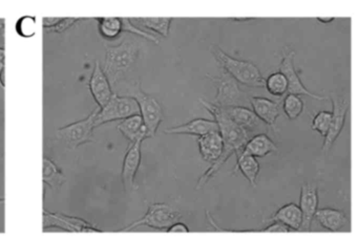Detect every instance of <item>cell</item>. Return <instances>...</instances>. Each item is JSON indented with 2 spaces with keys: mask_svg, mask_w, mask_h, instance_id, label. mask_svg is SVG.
Masks as SVG:
<instances>
[{
  "mask_svg": "<svg viewBox=\"0 0 358 240\" xmlns=\"http://www.w3.org/2000/svg\"><path fill=\"white\" fill-rule=\"evenodd\" d=\"M200 103L213 114L215 122L219 125V131L221 133L222 139H223L224 146L221 156L215 163H213L210 168L207 169L206 172L199 179L198 183H196V190L202 189L219 172L220 169L224 166V164L227 162L228 158L232 154H238L242 152L245 144L249 140V133L238 126L236 123L232 122L224 114L221 107L210 103V102L204 101L203 99H200Z\"/></svg>",
  "mask_w": 358,
  "mask_h": 240,
  "instance_id": "obj_1",
  "label": "cell"
},
{
  "mask_svg": "<svg viewBox=\"0 0 358 240\" xmlns=\"http://www.w3.org/2000/svg\"><path fill=\"white\" fill-rule=\"evenodd\" d=\"M140 57V43L135 39L127 38L119 45L106 47L103 70L112 89L127 82L129 75L135 70Z\"/></svg>",
  "mask_w": 358,
  "mask_h": 240,
  "instance_id": "obj_2",
  "label": "cell"
},
{
  "mask_svg": "<svg viewBox=\"0 0 358 240\" xmlns=\"http://www.w3.org/2000/svg\"><path fill=\"white\" fill-rule=\"evenodd\" d=\"M211 55L217 60V64L232 77L238 84L245 87L263 89L265 87V79L259 68L253 62L244 61L230 57L222 51L217 45H211Z\"/></svg>",
  "mask_w": 358,
  "mask_h": 240,
  "instance_id": "obj_3",
  "label": "cell"
},
{
  "mask_svg": "<svg viewBox=\"0 0 358 240\" xmlns=\"http://www.w3.org/2000/svg\"><path fill=\"white\" fill-rule=\"evenodd\" d=\"M122 83L125 87L124 91L119 93V96H127L137 101L140 116L143 119L144 125L148 129V137H154L158 131L159 126L164 120L162 105L155 96L148 95L141 89V82L139 80L133 83Z\"/></svg>",
  "mask_w": 358,
  "mask_h": 240,
  "instance_id": "obj_4",
  "label": "cell"
},
{
  "mask_svg": "<svg viewBox=\"0 0 358 240\" xmlns=\"http://www.w3.org/2000/svg\"><path fill=\"white\" fill-rule=\"evenodd\" d=\"M100 108L96 107L87 118L77 121L72 124L62 127L56 131V137L66 147L70 149H77L79 146L85 144L93 143L95 119L99 112Z\"/></svg>",
  "mask_w": 358,
  "mask_h": 240,
  "instance_id": "obj_5",
  "label": "cell"
},
{
  "mask_svg": "<svg viewBox=\"0 0 358 240\" xmlns=\"http://www.w3.org/2000/svg\"><path fill=\"white\" fill-rule=\"evenodd\" d=\"M217 87L215 105L219 107H234V106H250V97L243 91L240 84L227 73L223 72L220 76L213 77L207 75Z\"/></svg>",
  "mask_w": 358,
  "mask_h": 240,
  "instance_id": "obj_6",
  "label": "cell"
},
{
  "mask_svg": "<svg viewBox=\"0 0 358 240\" xmlns=\"http://www.w3.org/2000/svg\"><path fill=\"white\" fill-rule=\"evenodd\" d=\"M181 217L182 213L171 204H164V202L152 204L148 207V212L143 217L123 227L120 231H131L142 225L156 230H167L173 223L179 221Z\"/></svg>",
  "mask_w": 358,
  "mask_h": 240,
  "instance_id": "obj_7",
  "label": "cell"
},
{
  "mask_svg": "<svg viewBox=\"0 0 358 240\" xmlns=\"http://www.w3.org/2000/svg\"><path fill=\"white\" fill-rule=\"evenodd\" d=\"M140 114L139 106L134 98L114 93L108 103L99 110L95 119V127L114 121H122L129 117Z\"/></svg>",
  "mask_w": 358,
  "mask_h": 240,
  "instance_id": "obj_8",
  "label": "cell"
},
{
  "mask_svg": "<svg viewBox=\"0 0 358 240\" xmlns=\"http://www.w3.org/2000/svg\"><path fill=\"white\" fill-rule=\"evenodd\" d=\"M330 99L332 101V119H331L330 128L328 133L324 137L322 152L324 154L328 153L332 148L333 144L336 141L337 137L341 135L345 127V117L350 110V102L347 98L337 95L336 93H330Z\"/></svg>",
  "mask_w": 358,
  "mask_h": 240,
  "instance_id": "obj_9",
  "label": "cell"
},
{
  "mask_svg": "<svg viewBox=\"0 0 358 240\" xmlns=\"http://www.w3.org/2000/svg\"><path fill=\"white\" fill-rule=\"evenodd\" d=\"M49 229H58L73 233H101V230L79 217L69 216L62 213H51L43 210V231Z\"/></svg>",
  "mask_w": 358,
  "mask_h": 240,
  "instance_id": "obj_10",
  "label": "cell"
},
{
  "mask_svg": "<svg viewBox=\"0 0 358 240\" xmlns=\"http://www.w3.org/2000/svg\"><path fill=\"white\" fill-rule=\"evenodd\" d=\"M294 57L295 51L289 49L288 47H285L284 51H282L280 72L286 77L287 81H288V91H287V93H293V95L297 96H308V97L312 98V99L314 100H318V101L328 100V97L318 96L311 93V91L303 85L301 78H299V74H297L296 70H295Z\"/></svg>",
  "mask_w": 358,
  "mask_h": 240,
  "instance_id": "obj_11",
  "label": "cell"
},
{
  "mask_svg": "<svg viewBox=\"0 0 358 240\" xmlns=\"http://www.w3.org/2000/svg\"><path fill=\"white\" fill-rule=\"evenodd\" d=\"M141 145L142 142L129 144L124 160H123L121 179H122L125 191L129 193L137 189L136 175H137L140 165H141Z\"/></svg>",
  "mask_w": 358,
  "mask_h": 240,
  "instance_id": "obj_12",
  "label": "cell"
},
{
  "mask_svg": "<svg viewBox=\"0 0 358 240\" xmlns=\"http://www.w3.org/2000/svg\"><path fill=\"white\" fill-rule=\"evenodd\" d=\"M224 114L236 123L241 128L244 129L247 133H267V125L262 122L253 110L244 106H234V107H221Z\"/></svg>",
  "mask_w": 358,
  "mask_h": 240,
  "instance_id": "obj_13",
  "label": "cell"
},
{
  "mask_svg": "<svg viewBox=\"0 0 358 240\" xmlns=\"http://www.w3.org/2000/svg\"><path fill=\"white\" fill-rule=\"evenodd\" d=\"M299 207L303 214V221L299 231L310 232L314 215L318 209V190L315 185L303 183L301 186Z\"/></svg>",
  "mask_w": 358,
  "mask_h": 240,
  "instance_id": "obj_14",
  "label": "cell"
},
{
  "mask_svg": "<svg viewBox=\"0 0 358 240\" xmlns=\"http://www.w3.org/2000/svg\"><path fill=\"white\" fill-rule=\"evenodd\" d=\"M89 87L92 96H93L94 100H95L100 110L108 103L110 98L114 95L112 85H110L108 77L102 70L99 61L95 62V66H94L93 73H92L91 79H90Z\"/></svg>",
  "mask_w": 358,
  "mask_h": 240,
  "instance_id": "obj_15",
  "label": "cell"
},
{
  "mask_svg": "<svg viewBox=\"0 0 358 240\" xmlns=\"http://www.w3.org/2000/svg\"><path fill=\"white\" fill-rule=\"evenodd\" d=\"M250 106L257 118L267 126L276 130V122L280 114V105L264 97H250Z\"/></svg>",
  "mask_w": 358,
  "mask_h": 240,
  "instance_id": "obj_16",
  "label": "cell"
},
{
  "mask_svg": "<svg viewBox=\"0 0 358 240\" xmlns=\"http://www.w3.org/2000/svg\"><path fill=\"white\" fill-rule=\"evenodd\" d=\"M219 131V125L215 120H206V119H194L185 124L179 126L171 127L164 130L166 135H190L202 137L206 133Z\"/></svg>",
  "mask_w": 358,
  "mask_h": 240,
  "instance_id": "obj_17",
  "label": "cell"
},
{
  "mask_svg": "<svg viewBox=\"0 0 358 240\" xmlns=\"http://www.w3.org/2000/svg\"><path fill=\"white\" fill-rule=\"evenodd\" d=\"M199 150L205 162L215 163L221 156L223 151V139L220 131H213L199 137Z\"/></svg>",
  "mask_w": 358,
  "mask_h": 240,
  "instance_id": "obj_18",
  "label": "cell"
},
{
  "mask_svg": "<svg viewBox=\"0 0 358 240\" xmlns=\"http://www.w3.org/2000/svg\"><path fill=\"white\" fill-rule=\"evenodd\" d=\"M117 128L129 142V144L143 142L144 140L148 139V129H146L143 119L140 114H135V116L129 117V118L121 121Z\"/></svg>",
  "mask_w": 358,
  "mask_h": 240,
  "instance_id": "obj_19",
  "label": "cell"
},
{
  "mask_svg": "<svg viewBox=\"0 0 358 240\" xmlns=\"http://www.w3.org/2000/svg\"><path fill=\"white\" fill-rule=\"evenodd\" d=\"M276 144L268 137L267 133H257L245 144L242 153L249 154L255 158H264L270 153L278 152Z\"/></svg>",
  "mask_w": 358,
  "mask_h": 240,
  "instance_id": "obj_20",
  "label": "cell"
},
{
  "mask_svg": "<svg viewBox=\"0 0 358 240\" xmlns=\"http://www.w3.org/2000/svg\"><path fill=\"white\" fill-rule=\"evenodd\" d=\"M314 218H316L322 227L331 232L341 231L348 225L347 215L343 211L337 210V209H317Z\"/></svg>",
  "mask_w": 358,
  "mask_h": 240,
  "instance_id": "obj_21",
  "label": "cell"
},
{
  "mask_svg": "<svg viewBox=\"0 0 358 240\" xmlns=\"http://www.w3.org/2000/svg\"><path fill=\"white\" fill-rule=\"evenodd\" d=\"M275 220L288 225L292 231H299L301 221H303V214H301L299 204L291 202V204L280 207L271 217L266 219V223Z\"/></svg>",
  "mask_w": 358,
  "mask_h": 240,
  "instance_id": "obj_22",
  "label": "cell"
},
{
  "mask_svg": "<svg viewBox=\"0 0 358 240\" xmlns=\"http://www.w3.org/2000/svg\"><path fill=\"white\" fill-rule=\"evenodd\" d=\"M236 166H234L232 173L234 174V173L238 172V171H241V173L246 177L249 183H250L252 187H255V186H257L259 170H261V166H259L257 158L249 156V154L242 153V152L236 154Z\"/></svg>",
  "mask_w": 358,
  "mask_h": 240,
  "instance_id": "obj_23",
  "label": "cell"
},
{
  "mask_svg": "<svg viewBox=\"0 0 358 240\" xmlns=\"http://www.w3.org/2000/svg\"><path fill=\"white\" fill-rule=\"evenodd\" d=\"M43 179L45 185L57 190L66 181L62 169L49 158H43Z\"/></svg>",
  "mask_w": 358,
  "mask_h": 240,
  "instance_id": "obj_24",
  "label": "cell"
},
{
  "mask_svg": "<svg viewBox=\"0 0 358 240\" xmlns=\"http://www.w3.org/2000/svg\"><path fill=\"white\" fill-rule=\"evenodd\" d=\"M129 20H131V24H135L138 28L141 27V28L148 29V30L154 31L157 34L166 38L169 35L173 18H129Z\"/></svg>",
  "mask_w": 358,
  "mask_h": 240,
  "instance_id": "obj_25",
  "label": "cell"
},
{
  "mask_svg": "<svg viewBox=\"0 0 358 240\" xmlns=\"http://www.w3.org/2000/svg\"><path fill=\"white\" fill-rule=\"evenodd\" d=\"M99 33L106 40H115L122 33V20L118 17L97 18Z\"/></svg>",
  "mask_w": 358,
  "mask_h": 240,
  "instance_id": "obj_26",
  "label": "cell"
},
{
  "mask_svg": "<svg viewBox=\"0 0 358 240\" xmlns=\"http://www.w3.org/2000/svg\"><path fill=\"white\" fill-rule=\"evenodd\" d=\"M265 87L270 95L282 97L288 91V81L280 72L273 73L265 80Z\"/></svg>",
  "mask_w": 358,
  "mask_h": 240,
  "instance_id": "obj_27",
  "label": "cell"
},
{
  "mask_svg": "<svg viewBox=\"0 0 358 240\" xmlns=\"http://www.w3.org/2000/svg\"><path fill=\"white\" fill-rule=\"evenodd\" d=\"M282 110L289 120H296L303 110V101L299 96L287 93L282 101Z\"/></svg>",
  "mask_w": 358,
  "mask_h": 240,
  "instance_id": "obj_28",
  "label": "cell"
},
{
  "mask_svg": "<svg viewBox=\"0 0 358 240\" xmlns=\"http://www.w3.org/2000/svg\"><path fill=\"white\" fill-rule=\"evenodd\" d=\"M331 119H332V112H320L314 116L312 120V130L317 131L322 137H326L330 128Z\"/></svg>",
  "mask_w": 358,
  "mask_h": 240,
  "instance_id": "obj_29",
  "label": "cell"
},
{
  "mask_svg": "<svg viewBox=\"0 0 358 240\" xmlns=\"http://www.w3.org/2000/svg\"><path fill=\"white\" fill-rule=\"evenodd\" d=\"M121 20H122V32L131 33V34L136 35V36L142 37V38L146 39V40L150 41L155 45L160 43V40L155 35L150 34V33L145 32V31L131 24L129 18H121Z\"/></svg>",
  "mask_w": 358,
  "mask_h": 240,
  "instance_id": "obj_30",
  "label": "cell"
},
{
  "mask_svg": "<svg viewBox=\"0 0 358 240\" xmlns=\"http://www.w3.org/2000/svg\"><path fill=\"white\" fill-rule=\"evenodd\" d=\"M35 20H36L34 17H30V16H24V17L20 18V22H17V26H16L18 34L24 37V38L32 37L35 34V26H36Z\"/></svg>",
  "mask_w": 358,
  "mask_h": 240,
  "instance_id": "obj_31",
  "label": "cell"
},
{
  "mask_svg": "<svg viewBox=\"0 0 358 240\" xmlns=\"http://www.w3.org/2000/svg\"><path fill=\"white\" fill-rule=\"evenodd\" d=\"M79 18H62L59 22L56 24L53 28L48 30L47 32L49 33H58V34H62V33L66 32L69 29L72 28L75 24L79 22Z\"/></svg>",
  "mask_w": 358,
  "mask_h": 240,
  "instance_id": "obj_32",
  "label": "cell"
},
{
  "mask_svg": "<svg viewBox=\"0 0 358 240\" xmlns=\"http://www.w3.org/2000/svg\"><path fill=\"white\" fill-rule=\"evenodd\" d=\"M271 225L262 230V232H266V233H290L292 231L288 225L280 223V221L275 220L271 221Z\"/></svg>",
  "mask_w": 358,
  "mask_h": 240,
  "instance_id": "obj_33",
  "label": "cell"
},
{
  "mask_svg": "<svg viewBox=\"0 0 358 240\" xmlns=\"http://www.w3.org/2000/svg\"><path fill=\"white\" fill-rule=\"evenodd\" d=\"M167 232H169V233H188L189 229H188L185 223L177 221V223H173V225L167 229Z\"/></svg>",
  "mask_w": 358,
  "mask_h": 240,
  "instance_id": "obj_34",
  "label": "cell"
},
{
  "mask_svg": "<svg viewBox=\"0 0 358 240\" xmlns=\"http://www.w3.org/2000/svg\"><path fill=\"white\" fill-rule=\"evenodd\" d=\"M0 63L3 64L1 68H0V84L1 87H6V64H5V56H3L1 60H0Z\"/></svg>",
  "mask_w": 358,
  "mask_h": 240,
  "instance_id": "obj_35",
  "label": "cell"
},
{
  "mask_svg": "<svg viewBox=\"0 0 358 240\" xmlns=\"http://www.w3.org/2000/svg\"><path fill=\"white\" fill-rule=\"evenodd\" d=\"M6 27L5 24L0 26V52H5L6 50Z\"/></svg>",
  "mask_w": 358,
  "mask_h": 240,
  "instance_id": "obj_36",
  "label": "cell"
},
{
  "mask_svg": "<svg viewBox=\"0 0 358 240\" xmlns=\"http://www.w3.org/2000/svg\"><path fill=\"white\" fill-rule=\"evenodd\" d=\"M334 18L329 17V18H317V22H320V24H330V22H334Z\"/></svg>",
  "mask_w": 358,
  "mask_h": 240,
  "instance_id": "obj_37",
  "label": "cell"
},
{
  "mask_svg": "<svg viewBox=\"0 0 358 240\" xmlns=\"http://www.w3.org/2000/svg\"><path fill=\"white\" fill-rule=\"evenodd\" d=\"M234 22H247L251 20V18H234Z\"/></svg>",
  "mask_w": 358,
  "mask_h": 240,
  "instance_id": "obj_38",
  "label": "cell"
},
{
  "mask_svg": "<svg viewBox=\"0 0 358 240\" xmlns=\"http://www.w3.org/2000/svg\"><path fill=\"white\" fill-rule=\"evenodd\" d=\"M5 24V20H0V26H1V24Z\"/></svg>",
  "mask_w": 358,
  "mask_h": 240,
  "instance_id": "obj_39",
  "label": "cell"
},
{
  "mask_svg": "<svg viewBox=\"0 0 358 240\" xmlns=\"http://www.w3.org/2000/svg\"><path fill=\"white\" fill-rule=\"evenodd\" d=\"M5 202V200H3V198H0V202Z\"/></svg>",
  "mask_w": 358,
  "mask_h": 240,
  "instance_id": "obj_40",
  "label": "cell"
},
{
  "mask_svg": "<svg viewBox=\"0 0 358 240\" xmlns=\"http://www.w3.org/2000/svg\"><path fill=\"white\" fill-rule=\"evenodd\" d=\"M0 204H1V202H0Z\"/></svg>",
  "mask_w": 358,
  "mask_h": 240,
  "instance_id": "obj_41",
  "label": "cell"
}]
</instances>
